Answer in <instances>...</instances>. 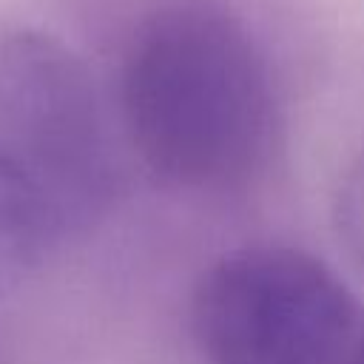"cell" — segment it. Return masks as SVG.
<instances>
[{"label":"cell","instance_id":"6da1fadb","mask_svg":"<svg viewBox=\"0 0 364 364\" xmlns=\"http://www.w3.org/2000/svg\"><path fill=\"white\" fill-rule=\"evenodd\" d=\"M122 105L151 171L182 188H228L273 148L270 65L242 20L208 3L156 11L134 37Z\"/></svg>","mask_w":364,"mask_h":364},{"label":"cell","instance_id":"7a4b0ae2","mask_svg":"<svg viewBox=\"0 0 364 364\" xmlns=\"http://www.w3.org/2000/svg\"><path fill=\"white\" fill-rule=\"evenodd\" d=\"M193 333L210 364H364V307L296 247L222 256L193 296Z\"/></svg>","mask_w":364,"mask_h":364},{"label":"cell","instance_id":"3957f363","mask_svg":"<svg viewBox=\"0 0 364 364\" xmlns=\"http://www.w3.org/2000/svg\"><path fill=\"white\" fill-rule=\"evenodd\" d=\"M0 148L28 176L60 230L111 193V159L82 65L57 43L17 34L0 46Z\"/></svg>","mask_w":364,"mask_h":364},{"label":"cell","instance_id":"277c9868","mask_svg":"<svg viewBox=\"0 0 364 364\" xmlns=\"http://www.w3.org/2000/svg\"><path fill=\"white\" fill-rule=\"evenodd\" d=\"M57 233L43 196L0 148V296L34 270Z\"/></svg>","mask_w":364,"mask_h":364}]
</instances>
